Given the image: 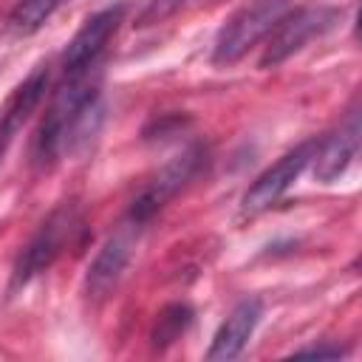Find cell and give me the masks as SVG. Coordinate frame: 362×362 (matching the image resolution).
Listing matches in <instances>:
<instances>
[{
    "label": "cell",
    "mask_w": 362,
    "mask_h": 362,
    "mask_svg": "<svg viewBox=\"0 0 362 362\" xmlns=\"http://www.w3.org/2000/svg\"><path fill=\"white\" fill-rule=\"evenodd\" d=\"M102 62L65 74L31 144L34 164L51 167L90 144L102 127Z\"/></svg>",
    "instance_id": "obj_1"
},
{
    "label": "cell",
    "mask_w": 362,
    "mask_h": 362,
    "mask_svg": "<svg viewBox=\"0 0 362 362\" xmlns=\"http://www.w3.org/2000/svg\"><path fill=\"white\" fill-rule=\"evenodd\" d=\"M82 212L76 204L65 201L59 206H54L42 223L34 229V235L23 243V249L17 252L14 257V266H11V280H8V291H20L25 288L34 277H40L42 272H48L59 257L62 252L76 240V235L82 232Z\"/></svg>",
    "instance_id": "obj_2"
},
{
    "label": "cell",
    "mask_w": 362,
    "mask_h": 362,
    "mask_svg": "<svg viewBox=\"0 0 362 362\" xmlns=\"http://www.w3.org/2000/svg\"><path fill=\"white\" fill-rule=\"evenodd\" d=\"M286 11H288V0H246L223 20L212 45V62L215 65L238 62L246 51H252L260 40H266V34Z\"/></svg>",
    "instance_id": "obj_3"
},
{
    "label": "cell",
    "mask_w": 362,
    "mask_h": 362,
    "mask_svg": "<svg viewBox=\"0 0 362 362\" xmlns=\"http://www.w3.org/2000/svg\"><path fill=\"white\" fill-rule=\"evenodd\" d=\"M342 20V8L337 6H300L294 11H286L274 28L266 34V48L260 57V68H277L297 51H303L311 40L325 37L334 31Z\"/></svg>",
    "instance_id": "obj_4"
},
{
    "label": "cell",
    "mask_w": 362,
    "mask_h": 362,
    "mask_svg": "<svg viewBox=\"0 0 362 362\" xmlns=\"http://www.w3.org/2000/svg\"><path fill=\"white\" fill-rule=\"evenodd\" d=\"M204 158H206V153H204L201 144H189L187 150H181L178 156H173V158L144 184V189L133 198V204H130V209H127V218H130L133 223H139V226L150 223V221L195 178V173L201 170Z\"/></svg>",
    "instance_id": "obj_5"
},
{
    "label": "cell",
    "mask_w": 362,
    "mask_h": 362,
    "mask_svg": "<svg viewBox=\"0 0 362 362\" xmlns=\"http://www.w3.org/2000/svg\"><path fill=\"white\" fill-rule=\"evenodd\" d=\"M317 147H320V139H308V141L297 144L294 150L283 153L272 167H266V170L249 184V189L243 192V198H240V212H243V215H260V212H266L269 206H274V204L288 192V187L303 175V170L314 161Z\"/></svg>",
    "instance_id": "obj_6"
},
{
    "label": "cell",
    "mask_w": 362,
    "mask_h": 362,
    "mask_svg": "<svg viewBox=\"0 0 362 362\" xmlns=\"http://www.w3.org/2000/svg\"><path fill=\"white\" fill-rule=\"evenodd\" d=\"M139 232H141V226L133 223L130 218H124L119 223V229L99 246V252L93 255L90 266L85 272V297L90 303H102L113 294V288L124 277V269L130 266Z\"/></svg>",
    "instance_id": "obj_7"
},
{
    "label": "cell",
    "mask_w": 362,
    "mask_h": 362,
    "mask_svg": "<svg viewBox=\"0 0 362 362\" xmlns=\"http://www.w3.org/2000/svg\"><path fill=\"white\" fill-rule=\"evenodd\" d=\"M124 11H127V6L116 3V6H107L96 14H90L79 25V31L71 37V42L65 45L62 71L74 74V71H82V68H90V65L102 62V54H105L110 37L119 31V25L124 20Z\"/></svg>",
    "instance_id": "obj_8"
},
{
    "label": "cell",
    "mask_w": 362,
    "mask_h": 362,
    "mask_svg": "<svg viewBox=\"0 0 362 362\" xmlns=\"http://www.w3.org/2000/svg\"><path fill=\"white\" fill-rule=\"evenodd\" d=\"M359 136H362L359 105L354 102V105L348 107L342 124H339L331 136L320 139V147H317L314 161H311L317 181L334 184V181L354 164V158H356V153H359Z\"/></svg>",
    "instance_id": "obj_9"
},
{
    "label": "cell",
    "mask_w": 362,
    "mask_h": 362,
    "mask_svg": "<svg viewBox=\"0 0 362 362\" xmlns=\"http://www.w3.org/2000/svg\"><path fill=\"white\" fill-rule=\"evenodd\" d=\"M48 65H37L3 102L0 107V161L8 153V147L14 144V139L20 136V130L25 127V122L37 113V107L45 99L48 90Z\"/></svg>",
    "instance_id": "obj_10"
},
{
    "label": "cell",
    "mask_w": 362,
    "mask_h": 362,
    "mask_svg": "<svg viewBox=\"0 0 362 362\" xmlns=\"http://www.w3.org/2000/svg\"><path fill=\"white\" fill-rule=\"evenodd\" d=\"M260 317H263V303L257 297L240 300L229 311V317L221 322V328L215 331L212 345L206 351V359L218 362V359H235V356H240L243 348L249 345V339H252Z\"/></svg>",
    "instance_id": "obj_11"
},
{
    "label": "cell",
    "mask_w": 362,
    "mask_h": 362,
    "mask_svg": "<svg viewBox=\"0 0 362 362\" xmlns=\"http://www.w3.org/2000/svg\"><path fill=\"white\" fill-rule=\"evenodd\" d=\"M62 3H68V0H20L11 8V14L6 20V28L17 37H28V34L40 31Z\"/></svg>",
    "instance_id": "obj_12"
},
{
    "label": "cell",
    "mask_w": 362,
    "mask_h": 362,
    "mask_svg": "<svg viewBox=\"0 0 362 362\" xmlns=\"http://www.w3.org/2000/svg\"><path fill=\"white\" fill-rule=\"evenodd\" d=\"M189 325H192V308L187 303H170V305H164L158 311V320H156L153 334H150L153 348H158V351L170 348L173 342H178L187 334Z\"/></svg>",
    "instance_id": "obj_13"
},
{
    "label": "cell",
    "mask_w": 362,
    "mask_h": 362,
    "mask_svg": "<svg viewBox=\"0 0 362 362\" xmlns=\"http://www.w3.org/2000/svg\"><path fill=\"white\" fill-rule=\"evenodd\" d=\"M348 354V348H339V345H311V348H297L294 351V356H328V359H339V356H345Z\"/></svg>",
    "instance_id": "obj_14"
},
{
    "label": "cell",
    "mask_w": 362,
    "mask_h": 362,
    "mask_svg": "<svg viewBox=\"0 0 362 362\" xmlns=\"http://www.w3.org/2000/svg\"><path fill=\"white\" fill-rule=\"evenodd\" d=\"M181 3H187V0H156V3H150V8L144 11V23H150V20H161L164 14L175 11Z\"/></svg>",
    "instance_id": "obj_15"
}]
</instances>
